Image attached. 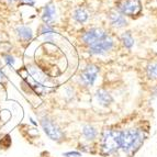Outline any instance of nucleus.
Masks as SVG:
<instances>
[{"label": "nucleus", "mask_w": 157, "mask_h": 157, "mask_svg": "<svg viewBox=\"0 0 157 157\" xmlns=\"http://www.w3.org/2000/svg\"><path fill=\"white\" fill-rule=\"evenodd\" d=\"M143 134L140 130L136 128H130L120 131L119 134V143L120 148L125 153H131L134 149L137 148V146L141 145L143 142Z\"/></svg>", "instance_id": "f257e3e1"}, {"label": "nucleus", "mask_w": 157, "mask_h": 157, "mask_svg": "<svg viewBox=\"0 0 157 157\" xmlns=\"http://www.w3.org/2000/svg\"><path fill=\"white\" fill-rule=\"evenodd\" d=\"M100 68L98 67V65L94 63L87 64L80 71L78 75V82L81 87L84 88H91L94 84L96 80L98 78L99 75Z\"/></svg>", "instance_id": "f03ea898"}, {"label": "nucleus", "mask_w": 157, "mask_h": 157, "mask_svg": "<svg viewBox=\"0 0 157 157\" xmlns=\"http://www.w3.org/2000/svg\"><path fill=\"white\" fill-rule=\"evenodd\" d=\"M120 131L105 130L101 135V149L103 154H113L120 148L119 143Z\"/></svg>", "instance_id": "7ed1b4c3"}, {"label": "nucleus", "mask_w": 157, "mask_h": 157, "mask_svg": "<svg viewBox=\"0 0 157 157\" xmlns=\"http://www.w3.org/2000/svg\"><path fill=\"white\" fill-rule=\"evenodd\" d=\"M40 124L42 126L44 133L50 137L52 141L59 142L64 139V132L58 126V124L48 115H42L40 119Z\"/></svg>", "instance_id": "20e7f679"}, {"label": "nucleus", "mask_w": 157, "mask_h": 157, "mask_svg": "<svg viewBox=\"0 0 157 157\" xmlns=\"http://www.w3.org/2000/svg\"><path fill=\"white\" fill-rule=\"evenodd\" d=\"M114 39L107 33L100 41H98L97 43H94V45L88 47V53L91 56L105 55L108 52H110L114 48Z\"/></svg>", "instance_id": "39448f33"}, {"label": "nucleus", "mask_w": 157, "mask_h": 157, "mask_svg": "<svg viewBox=\"0 0 157 157\" xmlns=\"http://www.w3.org/2000/svg\"><path fill=\"white\" fill-rule=\"evenodd\" d=\"M117 9L122 16L136 17L142 12L141 0H119Z\"/></svg>", "instance_id": "423d86ee"}, {"label": "nucleus", "mask_w": 157, "mask_h": 157, "mask_svg": "<svg viewBox=\"0 0 157 157\" xmlns=\"http://www.w3.org/2000/svg\"><path fill=\"white\" fill-rule=\"evenodd\" d=\"M105 34H107V32L102 29V28H97V26L89 28V29L85 30L80 34V42L88 48L89 46L94 45V43H97L98 41H100Z\"/></svg>", "instance_id": "0eeeda50"}, {"label": "nucleus", "mask_w": 157, "mask_h": 157, "mask_svg": "<svg viewBox=\"0 0 157 157\" xmlns=\"http://www.w3.org/2000/svg\"><path fill=\"white\" fill-rule=\"evenodd\" d=\"M58 13H57V6L54 1H48L46 2L41 9V14H40V20L41 23L48 24V25H54L57 22Z\"/></svg>", "instance_id": "6e6552de"}, {"label": "nucleus", "mask_w": 157, "mask_h": 157, "mask_svg": "<svg viewBox=\"0 0 157 157\" xmlns=\"http://www.w3.org/2000/svg\"><path fill=\"white\" fill-rule=\"evenodd\" d=\"M13 33H14L17 41L23 46H28L35 39L33 29L30 25H26V24H18L13 29Z\"/></svg>", "instance_id": "1a4fd4ad"}, {"label": "nucleus", "mask_w": 157, "mask_h": 157, "mask_svg": "<svg viewBox=\"0 0 157 157\" xmlns=\"http://www.w3.org/2000/svg\"><path fill=\"white\" fill-rule=\"evenodd\" d=\"M89 18H90L89 11L87 10L85 7H81V6L74 9L73 13H71V19L77 24H85L86 22H88Z\"/></svg>", "instance_id": "9d476101"}, {"label": "nucleus", "mask_w": 157, "mask_h": 157, "mask_svg": "<svg viewBox=\"0 0 157 157\" xmlns=\"http://www.w3.org/2000/svg\"><path fill=\"white\" fill-rule=\"evenodd\" d=\"M108 18H109V21H110L111 25L117 28V29H121V28H124L125 25H128L126 19L118 10H111L109 12Z\"/></svg>", "instance_id": "9b49d317"}, {"label": "nucleus", "mask_w": 157, "mask_h": 157, "mask_svg": "<svg viewBox=\"0 0 157 157\" xmlns=\"http://www.w3.org/2000/svg\"><path fill=\"white\" fill-rule=\"evenodd\" d=\"M94 98H96L97 102L101 107H108L113 102V98L110 94V92H108L107 90L102 89V88H100V89H98L96 91Z\"/></svg>", "instance_id": "f8f14e48"}, {"label": "nucleus", "mask_w": 157, "mask_h": 157, "mask_svg": "<svg viewBox=\"0 0 157 157\" xmlns=\"http://www.w3.org/2000/svg\"><path fill=\"white\" fill-rule=\"evenodd\" d=\"M0 58H1V60H2L3 66H7V67H9L10 69H13V68L16 67L17 57L13 55L12 53L2 52L1 54H0Z\"/></svg>", "instance_id": "ddd939ff"}, {"label": "nucleus", "mask_w": 157, "mask_h": 157, "mask_svg": "<svg viewBox=\"0 0 157 157\" xmlns=\"http://www.w3.org/2000/svg\"><path fill=\"white\" fill-rule=\"evenodd\" d=\"M36 34L37 36L42 37L46 36V35H51V34H57V31L55 30L54 25H48V24L41 23L36 29Z\"/></svg>", "instance_id": "4468645a"}, {"label": "nucleus", "mask_w": 157, "mask_h": 157, "mask_svg": "<svg viewBox=\"0 0 157 157\" xmlns=\"http://www.w3.org/2000/svg\"><path fill=\"white\" fill-rule=\"evenodd\" d=\"M81 132H82V135L87 141H94L98 135V131L90 124H86L82 126Z\"/></svg>", "instance_id": "2eb2a0df"}, {"label": "nucleus", "mask_w": 157, "mask_h": 157, "mask_svg": "<svg viewBox=\"0 0 157 157\" xmlns=\"http://www.w3.org/2000/svg\"><path fill=\"white\" fill-rule=\"evenodd\" d=\"M120 40L121 42H122V44H123V46L125 47V48H128V50H131L132 47L134 46V39L133 36H132V33L131 32H124V33L121 34L120 36Z\"/></svg>", "instance_id": "dca6fc26"}, {"label": "nucleus", "mask_w": 157, "mask_h": 157, "mask_svg": "<svg viewBox=\"0 0 157 157\" xmlns=\"http://www.w3.org/2000/svg\"><path fill=\"white\" fill-rule=\"evenodd\" d=\"M145 73L148 79L152 80H156L157 79V62H152L145 68Z\"/></svg>", "instance_id": "f3484780"}, {"label": "nucleus", "mask_w": 157, "mask_h": 157, "mask_svg": "<svg viewBox=\"0 0 157 157\" xmlns=\"http://www.w3.org/2000/svg\"><path fill=\"white\" fill-rule=\"evenodd\" d=\"M64 98L66 100H71L74 98V94H75V91H74V88L71 86H66L64 87Z\"/></svg>", "instance_id": "a211bd4d"}, {"label": "nucleus", "mask_w": 157, "mask_h": 157, "mask_svg": "<svg viewBox=\"0 0 157 157\" xmlns=\"http://www.w3.org/2000/svg\"><path fill=\"white\" fill-rule=\"evenodd\" d=\"M18 6H23V7L34 8V7L36 6V0H19Z\"/></svg>", "instance_id": "6ab92c4d"}, {"label": "nucleus", "mask_w": 157, "mask_h": 157, "mask_svg": "<svg viewBox=\"0 0 157 157\" xmlns=\"http://www.w3.org/2000/svg\"><path fill=\"white\" fill-rule=\"evenodd\" d=\"M7 80V75L5 74V71H3V63L1 58H0V85H3Z\"/></svg>", "instance_id": "aec40b11"}, {"label": "nucleus", "mask_w": 157, "mask_h": 157, "mask_svg": "<svg viewBox=\"0 0 157 157\" xmlns=\"http://www.w3.org/2000/svg\"><path fill=\"white\" fill-rule=\"evenodd\" d=\"M63 156H65V157H80L81 156V154L79 152H66V153H64L63 154Z\"/></svg>", "instance_id": "412c9836"}, {"label": "nucleus", "mask_w": 157, "mask_h": 157, "mask_svg": "<svg viewBox=\"0 0 157 157\" xmlns=\"http://www.w3.org/2000/svg\"><path fill=\"white\" fill-rule=\"evenodd\" d=\"M6 3L10 7H13V6H18L19 5V0H5Z\"/></svg>", "instance_id": "4be33fe9"}, {"label": "nucleus", "mask_w": 157, "mask_h": 157, "mask_svg": "<svg viewBox=\"0 0 157 157\" xmlns=\"http://www.w3.org/2000/svg\"><path fill=\"white\" fill-rule=\"evenodd\" d=\"M30 121H31V123L33 124V125L37 126V123H36V122H35V121H34V119H33V118H30Z\"/></svg>", "instance_id": "5701e85b"}, {"label": "nucleus", "mask_w": 157, "mask_h": 157, "mask_svg": "<svg viewBox=\"0 0 157 157\" xmlns=\"http://www.w3.org/2000/svg\"><path fill=\"white\" fill-rule=\"evenodd\" d=\"M156 1H157V0H156Z\"/></svg>", "instance_id": "b1692460"}]
</instances>
